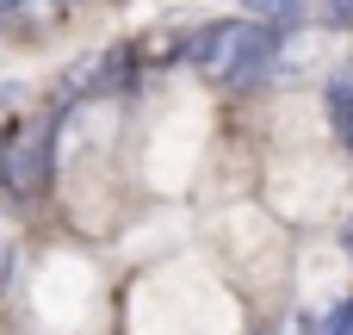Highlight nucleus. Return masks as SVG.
<instances>
[{
  "mask_svg": "<svg viewBox=\"0 0 353 335\" xmlns=\"http://www.w3.org/2000/svg\"><path fill=\"white\" fill-rule=\"evenodd\" d=\"M19 6H25V0H0V25H6V19H12Z\"/></svg>",
  "mask_w": 353,
  "mask_h": 335,
  "instance_id": "1a4fd4ad",
  "label": "nucleus"
},
{
  "mask_svg": "<svg viewBox=\"0 0 353 335\" xmlns=\"http://www.w3.org/2000/svg\"><path fill=\"white\" fill-rule=\"evenodd\" d=\"M285 335H323V311H298V317L285 323Z\"/></svg>",
  "mask_w": 353,
  "mask_h": 335,
  "instance_id": "0eeeda50",
  "label": "nucleus"
},
{
  "mask_svg": "<svg viewBox=\"0 0 353 335\" xmlns=\"http://www.w3.org/2000/svg\"><path fill=\"white\" fill-rule=\"evenodd\" d=\"M130 87H137V50H130V44H112V50L81 75L74 93H87V99H118V93H130Z\"/></svg>",
  "mask_w": 353,
  "mask_h": 335,
  "instance_id": "7ed1b4c3",
  "label": "nucleus"
},
{
  "mask_svg": "<svg viewBox=\"0 0 353 335\" xmlns=\"http://www.w3.org/2000/svg\"><path fill=\"white\" fill-rule=\"evenodd\" d=\"M285 37H292V31H279V25H261V19H242V37H236V50H230V68H223V87H230V93H254V87H261V81L273 75V62H279Z\"/></svg>",
  "mask_w": 353,
  "mask_h": 335,
  "instance_id": "f257e3e1",
  "label": "nucleus"
},
{
  "mask_svg": "<svg viewBox=\"0 0 353 335\" xmlns=\"http://www.w3.org/2000/svg\"><path fill=\"white\" fill-rule=\"evenodd\" d=\"M236 37H242V19H211V25H199V31L186 37V62H192L199 75L223 81V68H230V50H236Z\"/></svg>",
  "mask_w": 353,
  "mask_h": 335,
  "instance_id": "f03ea898",
  "label": "nucleus"
},
{
  "mask_svg": "<svg viewBox=\"0 0 353 335\" xmlns=\"http://www.w3.org/2000/svg\"><path fill=\"white\" fill-rule=\"evenodd\" d=\"M347 255H353V224H347Z\"/></svg>",
  "mask_w": 353,
  "mask_h": 335,
  "instance_id": "9b49d317",
  "label": "nucleus"
},
{
  "mask_svg": "<svg viewBox=\"0 0 353 335\" xmlns=\"http://www.w3.org/2000/svg\"><path fill=\"white\" fill-rule=\"evenodd\" d=\"M56 6H62V0H56Z\"/></svg>",
  "mask_w": 353,
  "mask_h": 335,
  "instance_id": "f8f14e48",
  "label": "nucleus"
},
{
  "mask_svg": "<svg viewBox=\"0 0 353 335\" xmlns=\"http://www.w3.org/2000/svg\"><path fill=\"white\" fill-rule=\"evenodd\" d=\"M323 335H353V292H347V298H335V305L323 311Z\"/></svg>",
  "mask_w": 353,
  "mask_h": 335,
  "instance_id": "423d86ee",
  "label": "nucleus"
},
{
  "mask_svg": "<svg viewBox=\"0 0 353 335\" xmlns=\"http://www.w3.org/2000/svg\"><path fill=\"white\" fill-rule=\"evenodd\" d=\"M248 19L279 25V31H298L304 25V0H248Z\"/></svg>",
  "mask_w": 353,
  "mask_h": 335,
  "instance_id": "39448f33",
  "label": "nucleus"
},
{
  "mask_svg": "<svg viewBox=\"0 0 353 335\" xmlns=\"http://www.w3.org/2000/svg\"><path fill=\"white\" fill-rule=\"evenodd\" d=\"M6 106H12V87H0V112H6ZM0 124H6V118H0Z\"/></svg>",
  "mask_w": 353,
  "mask_h": 335,
  "instance_id": "9d476101",
  "label": "nucleus"
},
{
  "mask_svg": "<svg viewBox=\"0 0 353 335\" xmlns=\"http://www.w3.org/2000/svg\"><path fill=\"white\" fill-rule=\"evenodd\" d=\"M323 19H329L335 31H347V25H353V0H329V6H323Z\"/></svg>",
  "mask_w": 353,
  "mask_h": 335,
  "instance_id": "6e6552de",
  "label": "nucleus"
},
{
  "mask_svg": "<svg viewBox=\"0 0 353 335\" xmlns=\"http://www.w3.org/2000/svg\"><path fill=\"white\" fill-rule=\"evenodd\" d=\"M323 106H329V124H335V137L353 149V68L329 75V87H323Z\"/></svg>",
  "mask_w": 353,
  "mask_h": 335,
  "instance_id": "20e7f679",
  "label": "nucleus"
}]
</instances>
